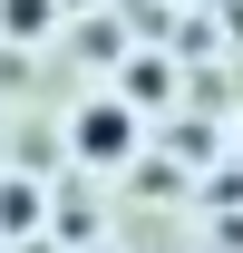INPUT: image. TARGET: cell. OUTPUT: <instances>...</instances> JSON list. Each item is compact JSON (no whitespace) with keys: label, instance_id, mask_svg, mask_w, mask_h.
<instances>
[{"label":"cell","instance_id":"6","mask_svg":"<svg viewBox=\"0 0 243 253\" xmlns=\"http://www.w3.org/2000/svg\"><path fill=\"white\" fill-rule=\"evenodd\" d=\"M234 156H243V146H234Z\"/></svg>","mask_w":243,"mask_h":253},{"label":"cell","instance_id":"2","mask_svg":"<svg viewBox=\"0 0 243 253\" xmlns=\"http://www.w3.org/2000/svg\"><path fill=\"white\" fill-rule=\"evenodd\" d=\"M126 97L156 107V97H165V59H126Z\"/></svg>","mask_w":243,"mask_h":253},{"label":"cell","instance_id":"1","mask_svg":"<svg viewBox=\"0 0 243 253\" xmlns=\"http://www.w3.org/2000/svg\"><path fill=\"white\" fill-rule=\"evenodd\" d=\"M68 146H78V166H136V146H146V117H136V97H88L78 117H68Z\"/></svg>","mask_w":243,"mask_h":253},{"label":"cell","instance_id":"3","mask_svg":"<svg viewBox=\"0 0 243 253\" xmlns=\"http://www.w3.org/2000/svg\"><path fill=\"white\" fill-rule=\"evenodd\" d=\"M0 20H10V30L30 39V30H49V20H59V0H10V10H0Z\"/></svg>","mask_w":243,"mask_h":253},{"label":"cell","instance_id":"5","mask_svg":"<svg viewBox=\"0 0 243 253\" xmlns=\"http://www.w3.org/2000/svg\"><path fill=\"white\" fill-rule=\"evenodd\" d=\"M68 10H88V0H68Z\"/></svg>","mask_w":243,"mask_h":253},{"label":"cell","instance_id":"4","mask_svg":"<svg viewBox=\"0 0 243 253\" xmlns=\"http://www.w3.org/2000/svg\"><path fill=\"white\" fill-rule=\"evenodd\" d=\"M30 214H39V195H30V185H0V234H20Z\"/></svg>","mask_w":243,"mask_h":253}]
</instances>
